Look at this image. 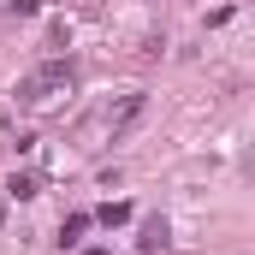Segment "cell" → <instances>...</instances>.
I'll list each match as a JSON object with an SVG mask.
<instances>
[{"mask_svg":"<svg viewBox=\"0 0 255 255\" xmlns=\"http://www.w3.org/2000/svg\"><path fill=\"white\" fill-rule=\"evenodd\" d=\"M142 255H166V226H160V220H148V232H142Z\"/></svg>","mask_w":255,"mask_h":255,"instance_id":"obj_1","label":"cell"},{"mask_svg":"<svg viewBox=\"0 0 255 255\" xmlns=\"http://www.w3.org/2000/svg\"><path fill=\"white\" fill-rule=\"evenodd\" d=\"M83 226H89V214H71V220L60 226V244H77V238H83Z\"/></svg>","mask_w":255,"mask_h":255,"instance_id":"obj_2","label":"cell"}]
</instances>
